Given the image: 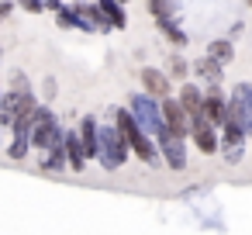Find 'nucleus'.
I'll list each match as a JSON object with an SVG mask.
<instances>
[{
    "label": "nucleus",
    "instance_id": "obj_1",
    "mask_svg": "<svg viewBox=\"0 0 252 235\" xmlns=\"http://www.w3.org/2000/svg\"><path fill=\"white\" fill-rule=\"evenodd\" d=\"M63 125H59V118L49 111V107H35V118H32V135H28V142L35 145V149H52V145H59L63 142Z\"/></svg>",
    "mask_w": 252,
    "mask_h": 235
},
{
    "label": "nucleus",
    "instance_id": "obj_2",
    "mask_svg": "<svg viewBox=\"0 0 252 235\" xmlns=\"http://www.w3.org/2000/svg\"><path fill=\"white\" fill-rule=\"evenodd\" d=\"M97 149H100V152H97L100 166H104V169H111V173H114L118 166H125V159H128V142L118 135V128H114V125H107V128L100 125Z\"/></svg>",
    "mask_w": 252,
    "mask_h": 235
},
{
    "label": "nucleus",
    "instance_id": "obj_3",
    "mask_svg": "<svg viewBox=\"0 0 252 235\" xmlns=\"http://www.w3.org/2000/svg\"><path fill=\"white\" fill-rule=\"evenodd\" d=\"M128 114H131V121L138 125L142 135H159V132L166 128L162 118H159V104H156L152 97H145V94H135V97H131Z\"/></svg>",
    "mask_w": 252,
    "mask_h": 235
},
{
    "label": "nucleus",
    "instance_id": "obj_4",
    "mask_svg": "<svg viewBox=\"0 0 252 235\" xmlns=\"http://www.w3.org/2000/svg\"><path fill=\"white\" fill-rule=\"evenodd\" d=\"M224 104H228L224 118L235 121V125L245 132V138H249V135H252V87H249V83H238V87L231 90V101H224Z\"/></svg>",
    "mask_w": 252,
    "mask_h": 235
},
{
    "label": "nucleus",
    "instance_id": "obj_5",
    "mask_svg": "<svg viewBox=\"0 0 252 235\" xmlns=\"http://www.w3.org/2000/svg\"><path fill=\"white\" fill-rule=\"evenodd\" d=\"M152 142H156V149H159V159H162L169 169H187V138H176L169 128H162Z\"/></svg>",
    "mask_w": 252,
    "mask_h": 235
},
{
    "label": "nucleus",
    "instance_id": "obj_6",
    "mask_svg": "<svg viewBox=\"0 0 252 235\" xmlns=\"http://www.w3.org/2000/svg\"><path fill=\"white\" fill-rule=\"evenodd\" d=\"M138 80H142V94L152 97V101H166L169 90H173V83L166 80V73L156 69V66H145V69L138 73Z\"/></svg>",
    "mask_w": 252,
    "mask_h": 235
},
{
    "label": "nucleus",
    "instance_id": "obj_7",
    "mask_svg": "<svg viewBox=\"0 0 252 235\" xmlns=\"http://www.w3.org/2000/svg\"><path fill=\"white\" fill-rule=\"evenodd\" d=\"M159 118H162V125H166L176 138H187V135H190V121H187V114L180 111V104H176L173 97L159 101Z\"/></svg>",
    "mask_w": 252,
    "mask_h": 235
},
{
    "label": "nucleus",
    "instance_id": "obj_8",
    "mask_svg": "<svg viewBox=\"0 0 252 235\" xmlns=\"http://www.w3.org/2000/svg\"><path fill=\"white\" fill-rule=\"evenodd\" d=\"M187 138H193V145H197L204 156L218 152V128H214V125H207L200 114H197V118H190V135H187Z\"/></svg>",
    "mask_w": 252,
    "mask_h": 235
},
{
    "label": "nucleus",
    "instance_id": "obj_9",
    "mask_svg": "<svg viewBox=\"0 0 252 235\" xmlns=\"http://www.w3.org/2000/svg\"><path fill=\"white\" fill-rule=\"evenodd\" d=\"M224 111H228V104H224V97H221V87H211V90L204 94V101H200V118H204L207 125L221 128V125H224Z\"/></svg>",
    "mask_w": 252,
    "mask_h": 235
},
{
    "label": "nucleus",
    "instance_id": "obj_10",
    "mask_svg": "<svg viewBox=\"0 0 252 235\" xmlns=\"http://www.w3.org/2000/svg\"><path fill=\"white\" fill-rule=\"evenodd\" d=\"M97 135H100V121L94 118V114H87V118H80V128H76V138H80V145H83V156H87V163L90 159H97Z\"/></svg>",
    "mask_w": 252,
    "mask_h": 235
},
{
    "label": "nucleus",
    "instance_id": "obj_11",
    "mask_svg": "<svg viewBox=\"0 0 252 235\" xmlns=\"http://www.w3.org/2000/svg\"><path fill=\"white\" fill-rule=\"evenodd\" d=\"M200 101H204V90H200L197 83H180V97H176V104H180V111L187 114V121L200 114Z\"/></svg>",
    "mask_w": 252,
    "mask_h": 235
},
{
    "label": "nucleus",
    "instance_id": "obj_12",
    "mask_svg": "<svg viewBox=\"0 0 252 235\" xmlns=\"http://www.w3.org/2000/svg\"><path fill=\"white\" fill-rule=\"evenodd\" d=\"M63 149H66V166H69L73 173H83V169H87V156H83V145H80L76 132H66V135H63Z\"/></svg>",
    "mask_w": 252,
    "mask_h": 235
},
{
    "label": "nucleus",
    "instance_id": "obj_13",
    "mask_svg": "<svg viewBox=\"0 0 252 235\" xmlns=\"http://www.w3.org/2000/svg\"><path fill=\"white\" fill-rule=\"evenodd\" d=\"M73 11H76V18H80V28H87V32H111L97 4H94V7H90V4H76Z\"/></svg>",
    "mask_w": 252,
    "mask_h": 235
},
{
    "label": "nucleus",
    "instance_id": "obj_14",
    "mask_svg": "<svg viewBox=\"0 0 252 235\" xmlns=\"http://www.w3.org/2000/svg\"><path fill=\"white\" fill-rule=\"evenodd\" d=\"M190 73L193 76H200V80H207L211 87H218L221 80H224V66H218L214 59H207V56H200L197 63H190Z\"/></svg>",
    "mask_w": 252,
    "mask_h": 235
},
{
    "label": "nucleus",
    "instance_id": "obj_15",
    "mask_svg": "<svg viewBox=\"0 0 252 235\" xmlns=\"http://www.w3.org/2000/svg\"><path fill=\"white\" fill-rule=\"evenodd\" d=\"M162 73H166V80H169V83H173V80H183V83H187V76H190V63L183 59V52H169V56H166V69H162Z\"/></svg>",
    "mask_w": 252,
    "mask_h": 235
},
{
    "label": "nucleus",
    "instance_id": "obj_16",
    "mask_svg": "<svg viewBox=\"0 0 252 235\" xmlns=\"http://www.w3.org/2000/svg\"><path fill=\"white\" fill-rule=\"evenodd\" d=\"M207 59H214L218 66H224V63H231V56H235V42H228V38H214L211 45H207V52H204Z\"/></svg>",
    "mask_w": 252,
    "mask_h": 235
},
{
    "label": "nucleus",
    "instance_id": "obj_17",
    "mask_svg": "<svg viewBox=\"0 0 252 235\" xmlns=\"http://www.w3.org/2000/svg\"><path fill=\"white\" fill-rule=\"evenodd\" d=\"M42 169H45V173H66V149H63V142L49 149V156H45Z\"/></svg>",
    "mask_w": 252,
    "mask_h": 235
},
{
    "label": "nucleus",
    "instance_id": "obj_18",
    "mask_svg": "<svg viewBox=\"0 0 252 235\" xmlns=\"http://www.w3.org/2000/svg\"><path fill=\"white\" fill-rule=\"evenodd\" d=\"M97 7H100V14H104L107 28H125V25H128L125 7H118V4H97Z\"/></svg>",
    "mask_w": 252,
    "mask_h": 235
},
{
    "label": "nucleus",
    "instance_id": "obj_19",
    "mask_svg": "<svg viewBox=\"0 0 252 235\" xmlns=\"http://www.w3.org/2000/svg\"><path fill=\"white\" fill-rule=\"evenodd\" d=\"M159 32L166 35V42H169L173 49H183V45H187V35H183V28H180L173 18H169V21H159Z\"/></svg>",
    "mask_w": 252,
    "mask_h": 235
},
{
    "label": "nucleus",
    "instance_id": "obj_20",
    "mask_svg": "<svg viewBox=\"0 0 252 235\" xmlns=\"http://www.w3.org/2000/svg\"><path fill=\"white\" fill-rule=\"evenodd\" d=\"M149 14H156L159 21H169L176 14V4H149Z\"/></svg>",
    "mask_w": 252,
    "mask_h": 235
},
{
    "label": "nucleus",
    "instance_id": "obj_21",
    "mask_svg": "<svg viewBox=\"0 0 252 235\" xmlns=\"http://www.w3.org/2000/svg\"><path fill=\"white\" fill-rule=\"evenodd\" d=\"M28 149H32V142H28V138H14L7 152H11V159H25V156H28Z\"/></svg>",
    "mask_w": 252,
    "mask_h": 235
},
{
    "label": "nucleus",
    "instance_id": "obj_22",
    "mask_svg": "<svg viewBox=\"0 0 252 235\" xmlns=\"http://www.w3.org/2000/svg\"><path fill=\"white\" fill-rule=\"evenodd\" d=\"M11 90H14V94H32L28 76H25V73H14V76H11Z\"/></svg>",
    "mask_w": 252,
    "mask_h": 235
},
{
    "label": "nucleus",
    "instance_id": "obj_23",
    "mask_svg": "<svg viewBox=\"0 0 252 235\" xmlns=\"http://www.w3.org/2000/svg\"><path fill=\"white\" fill-rule=\"evenodd\" d=\"M25 11H28V14H42L45 7H42V4H25Z\"/></svg>",
    "mask_w": 252,
    "mask_h": 235
},
{
    "label": "nucleus",
    "instance_id": "obj_24",
    "mask_svg": "<svg viewBox=\"0 0 252 235\" xmlns=\"http://www.w3.org/2000/svg\"><path fill=\"white\" fill-rule=\"evenodd\" d=\"M45 97H56V80H45Z\"/></svg>",
    "mask_w": 252,
    "mask_h": 235
},
{
    "label": "nucleus",
    "instance_id": "obj_25",
    "mask_svg": "<svg viewBox=\"0 0 252 235\" xmlns=\"http://www.w3.org/2000/svg\"><path fill=\"white\" fill-rule=\"evenodd\" d=\"M11 11H14L11 4H0V21H4V18H11Z\"/></svg>",
    "mask_w": 252,
    "mask_h": 235
}]
</instances>
